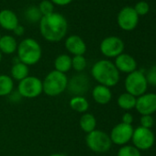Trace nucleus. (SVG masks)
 Masks as SVG:
<instances>
[{
  "mask_svg": "<svg viewBox=\"0 0 156 156\" xmlns=\"http://www.w3.org/2000/svg\"><path fill=\"white\" fill-rule=\"evenodd\" d=\"M39 24L41 34L47 41L58 42L67 34V20L60 13L53 12L49 16L42 17Z\"/></svg>",
  "mask_w": 156,
  "mask_h": 156,
  "instance_id": "obj_1",
  "label": "nucleus"
},
{
  "mask_svg": "<svg viewBox=\"0 0 156 156\" xmlns=\"http://www.w3.org/2000/svg\"><path fill=\"white\" fill-rule=\"evenodd\" d=\"M91 75L98 85L109 88L118 85L120 79L119 72L109 60H99L95 62L91 68Z\"/></svg>",
  "mask_w": 156,
  "mask_h": 156,
  "instance_id": "obj_2",
  "label": "nucleus"
},
{
  "mask_svg": "<svg viewBox=\"0 0 156 156\" xmlns=\"http://www.w3.org/2000/svg\"><path fill=\"white\" fill-rule=\"evenodd\" d=\"M18 59L28 66L38 63L42 55V50L40 43L32 39L26 38L20 42L17 49Z\"/></svg>",
  "mask_w": 156,
  "mask_h": 156,
  "instance_id": "obj_3",
  "label": "nucleus"
},
{
  "mask_svg": "<svg viewBox=\"0 0 156 156\" xmlns=\"http://www.w3.org/2000/svg\"><path fill=\"white\" fill-rule=\"evenodd\" d=\"M68 78L65 73L51 71L42 81L43 93L49 97H57L67 89Z\"/></svg>",
  "mask_w": 156,
  "mask_h": 156,
  "instance_id": "obj_4",
  "label": "nucleus"
},
{
  "mask_svg": "<svg viewBox=\"0 0 156 156\" xmlns=\"http://www.w3.org/2000/svg\"><path fill=\"white\" fill-rule=\"evenodd\" d=\"M148 83L145 73L141 70H136L129 73L124 81L126 92L139 98L146 93L148 89Z\"/></svg>",
  "mask_w": 156,
  "mask_h": 156,
  "instance_id": "obj_5",
  "label": "nucleus"
},
{
  "mask_svg": "<svg viewBox=\"0 0 156 156\" xmlns=\"http://www.w3.org/2000/svg\"><path fill=\"white\" fill-rule=\"evenodd\" d=\"M86 143L92 151L98 153L107 152L110 150L112 145L109 135L107 132L97 129L87 134Z\"/></svg>",
  "mask_w": 156,
  "mask_h": 156,
  "instance_id": "obj_6",
  "label": "nucleus"
},
{
  "mask_svg": "<svg viewBox=\"0 0 156 156\" xmlns=\"http://www.w3.org/2000/svg\"><path fill=\"white\" fill-rule=\"evenodd\" d=\"M18 92L24 98H36L43 93L42 81L40 78L29 75L25 79L19 82Z\"/></svg>",
  "mask_w": 156,
  "mask_h": 156,
  "instance_id": "obj_7",
  "label": "nucleus"
},
{
  "mask_svg": "<svg viewBox=\"0 0 156 156\" xmlns=\"http://www.w3.org/2000/svg\"><path fill=\"white\" fill-rule=\"evenodd\" d=\"M131 141L133 146L138 150L147 151L153 146L155 142V136L151 129H146L140 126L133 130Z\"/></svg>",
  "mask_w": 156,
  "mask_h": 156,
  "instance_id": "obj_8",
  "label": "nucleus"
},
{
  "mask_svg": "<svg viewBox=\"0 0 156 156\" xmlns=\"http://www.w3.org/2000/svg\"><path fill=\"white\" fill-rule=\"evenodd\" d=\"M125 45L123 41L117 36H109L105 38L99 46L101 53L107 58H116L123 53Z\"/></svg>",
  "mask_w": 156,
  "mask_h": 156,
  "instance_id": "obj_9",
  "label": "nucleus"
},
{
  "mask_svg": "<svg viewBox=\"0 0 156 156\" xmlns=\"http://www.w3.org/2000/svg\"><path fill=\"white\" fill-rule=\"evenodd\" d=\"M133 130L134 129L132 125H127L122 122L115 125L109 134L111 142L119 146L126 145L129 140H131Z\"/></svg>",
  "mask_w": 156,
  "mask_h": 156,
  "instance_id": "obj_10",
  "label": "nucleus"
},
{
  "mask_svg": "<svg viewBox=\"0 0 156 156\" xmlns=\"http://www.w3.org/2000/svg\"><path fill=\"white\" fill-rule=\"evenodd\" d=\"M118 25L125 31L133 30L139 23V16L131 7L123 8L118 14Z\"/></svg>",
  "mask_w": 156,
  "mask_h": 156,
  "instance_id": "obj_11",
  "label": "nucleus"
},
{
  "mask_svg": "<svg viewBox=\"0 0 156 156\" xmlns=\"http://www.w3.org/2000/svg\"><path fill=\"white\" fill-rule=\"evenodd\" d=\"M89 79L85 73H78L68 80L67 89L73 97H84L89 88Z\"/></svg>",
  "mask_w": 156,
  "mask_h": 156,
  "instance_id": "obj_12",
  "label": "nucleus"
},
{
  "mask_svg": "<svg viewBox=\"0 0 156 156\" xmlns=\"http://www.w3.org/2000/svg\"><path fill=\"white\" fill-rule=\"evenodd\" d=\"M136 110L141 115H151L156 112V94L145 93L142 96L137 98Z\"/></svg>",
  "mask_w": 156,
  "mask_h": 156,
  "instance_id": "obj_13",
  "label": "nucleus"
},
{
  "mask_svg": "<svg viewBox=\"0 0 156 156\" xmlns=\"http://www.w3.org/2000/svg\"><path fill=\"white\" fill-rule=\"evenodd\" d=\"M65 49L68 52L75 55H84L87 51V44L85 41L78 35H71L66 38L64 42Z\"/></svg>",
  "mask_w": 156,
  "mask_h": 156,
  "instance_id": "obj_14",
  "label": "nucleus"
},
{
  "mask_svg": "<svg viewBox=\"0 0 156 156\" xmlns=\"http://www.w3.org/2000/svg\"><path fill=\"white\" fill-rule=\"evenodd\" d=\"M114 64L119 73L121 72V73H128V74L136 71L137 66H138L137 62L134 59V57L124 52L115 58Z\"/></svg>",
  "mask_w": 156,
  "mask_h": 156,
  "instance_id": "obj_15",
  "label": "nucleus"
},
{
  "mask_svg": "<svg viewBox=\"0 0 156 156\" xmlns=\"http://www.w3.org/2000/svg\"><path fill=\"white\" fill-rule=\"evenodd\" d=\"M19 24V19L15 12L10 9H3L0 11V27L2 29L13 31Z\"/></svg>",
  "mask_w": 156,
  "mask_h": 156,
  "instance_id": "obj_16",
  "label": "nucleus"
},
{
  "mask_svg": "<svg viewBox=\"0 0 156 156\" xmlns=\"http://www.w3.org/2000/svg\"><path fill=\"white\" fill-rule=\"evenodd\" d=\"M92 98L98 105H107L112 98V92L109 87L98 85L92 90Z\"/></svg>",
  "mask_w": 156,
  "mask_h": 156,
  "instance_id": "obj_17",
  "label": "nucleus"
},
{
  "mask_svg": "<svg viewBox=\"0 0 156 156\" xmlns=\"http://www.w3.org/2000/svg\"><path fill=\"white\" fill-rule=\"evenodd\" d=\"M18 42L11 35H3L0 38V52L2 54H13L17 51Z\"/></svg>",
  "mask_w": 156,
  "mask_h": 156,
  "instance_id": "obj_18",
  "label": "nucleus"
},
{
  "mask_svg": "<svg viewBox=\"0 0 156 156\" xmlns=\"http://www.w3.org/2000/svg\"><path fill=\"white\" fill-rule=\"evenodd\" d=\"M10 73H11L12 79L17 80V81L20 82V81L25 79L26 77H28L30 75V68H29L28 65H26L23 62H20L19 59H18V61L15 62L14 64L12 65Z\"/></svg>",
  "mask_w": 156,
  "mask_h": 156,
  "instance_id": "obj_19",
  "label": "nucleus"
},
{
  "mask_svg": "<svg viewBox=\"0 0 156 156\" xmlns=\"http://www.w3.org/2000/svg\"><path fill=\"white\" fill-rule=\"evenodd\" d=\"M79 126L84 132L90 133L91 131L96 129L97 119L91 113H84L79 119Z\"/></svg>",
  "mask_w": 156,
  "mask_h": 156,
  "instance_id": "obj_20",
  "label": "nucleus"
},
{
  "mask_svg": "<svg viewBox=\"0 0 156 156\" xmlns=\"http://www.w3.org/2000/svg\"><path fill=\"white\" fill-rule=\"evenodd\" d=\"M54 70L66 73L72 69V57H70L68 54H60L58 55L54 60Z\"/></svg>",
  "mask_w": 156,
  "mask_h": 156,
  "instance_id": "obj_21",
  "label": "nucleus"
},
{
  "mask_svg": "<svg viewBox=\"0 0 156 156\" xmlns=\"http://www.w3.org/2000/svg\"><path fill=\"white\" fill-rule=\"evenodd\" d=\"M70 108L78 113H87L89 108V102L85 97H73L69 102Z\"/></svg>",
  "mask_w": 156,
  "mask_h": 156,
  "instance_id": "obj_22",
  "label": "nucleus"
},
{
  "mask_svg": "<svg viewBox=\"0 0 156 156\" xmlns=\"http://www.w3.org/2000/svg\"><path fill=\"white\" fill-rule=\"evenodd\" d=\"M14 89V80L8 74H0V97H9Z\"/></svg>",
  "mask_w": 156,
  "mask_h": 156,
  "instance_id": "obj_23",
  "label": "nucleus"
},
{
  "mask_svg": "<svg viewBox=\"0 0 156 156\" xmlns=\"http://www.w3.org/2000/svg\"><path fill=\"white\" fill-rule=\"evenodd\" d=\"M136 100L137 98H135L134 96L129 94V93H123L121 94L117 100L118 106L123 109V110H131L133 108H135L136 106Z\"/></svg>",
  "mask_w": 156,
  "mask_h": 156,
  "instance_id": "obj_24",
  "label": "nucleus"
},
{
  "mask_svg": "<svg viewBox=\"0 0 156 156\" xmlns=\"http://www.w3.org/2000/svg\"><path fill=\"white\" fill-rule=\"evenodd\" d=\"M42 15L41 14L39 9L37 7H30L25 11V19L28 22L30 23H40Z\"/></svg>",
  "mask_w": 156,
  "mask_h": 156,
  "instance_id": "obj_25",
  "label": "nucleus"
},
{
  "mask_svg": "<svg viewBox=\"0 0 156 156\" xmlns=\"http://www.w3.org/2000/svg\"><path fill=\"white\" fill-rule=\"evenodd\" d=\"M87 65V59L84 55H75L72 58V68L78 73L83 72Z\"/></svg>",
  "mask_w": 156,
  "mask_h": 156,
  "instance_id": "obj_26",
  "label": "nucleus"
},
{
  "mask_svg": "<svg viewBox=\"0 0 156 156\" xmlns=\"http://www.w3.org/2000/svg\"><path fill=\"white\" fill-rule=\"evenodd\" d=\"M117 156H141L140 151L133 145H123L118 151Z\"/></svg>",
  "mask_w": 156,
  "mask_h": 156,
  "instance_id": "obj_27",
  "label": "nucleus"
},
{
  "mask_svg": "<svg viewBox=\"0 0 156 156\" xmlns=\"http://www.w3.org/2000/svg\"><path fill=\"white\" fill-rule=\"evenodd\" d=\"M38 9L40 10L41 14L42 15V17L49 16L54 12V5L50 1V0H43V1H41L39 5Z\"/></svg>",
  "mask_w": 156,
  "mask_h": 156,
  "instance_id": "obj_28",
  "label": "nucleus"
},
{
  "mask_svg": "<svg viewBox=\"0 0 156 156\" xmlns=\"http://www.w3.org/2000/svg\"><path fill=\"white\" fill-rule=\"evenodd\" d=\"M133 9L135 10V12L138 14V16H144V15L148 14V12L150 11V6L145 1L138 2Z\"/></svg>",
  "mask_w": 156,
  "mask_h": 156,
  "instance_id": "obj_29",
  "label": "nucleus"
},
{
  "mask_svg": "<svg viewBox=\"0 0 156 156\" xmlns=\"http://www.w3.org/2000/svg\"><path fill=\"white\" fill-rule=\"evenodd\" d=\"M148 85L156 87V64L151 66L145 74Z\"/></svg>",
  "mask_w": 156,
  "mask_h": 156,
  "instance_id": "obj_30",
  "label": "nucleus"
},
{
  "mask_svg": "<svg viewBox=\"0 0 156 156\" xmlns=\"http://www.w3.org/2000/svg\"><path fill=\"white\" fill-rule=\"evenodd\" d=\"M140 127L146 128V129H151V127L154 124V119L151 115H143L140 117Z\"/></svg>",
  "mask_w": 156,
  "mask_h": 156,
  "instance_id": "obj_31",
  "label": "nucleus"
},
{
  "mask_svg": "<svg viewBox=\"0 0 156 156\" xmlns=\"http://www.w3.org/2000/svg\"><path fill=\"white\" fill-rule=\"evenodd\" d=\"M121 122L127 125H132L133 122V116L129 112H125L121 117Z\"/></svg>",
  "mask_w": 156,
  "mask_h": 156,
  "instance_id": "obj_32",
  "label": "nucleus"
},
{
  "mask_svg": "<svg viewBox=\"0 0 156 156\" xmlns=\"http://www.w3.org/2000/svg\"><path fill=\"white\" fill-rule=\"evenodd\" d=\"M50 1L53 5H57V6H60V7H63V6L69 5L73 1V0H50Z\"/></svg>",
  "mask_w": 156,
  "mask_h": 156,
  "instance_id": "obj_33",
  "label": "nucleus"
},
{
  "mask_svg": "<svg viewBox=\"0 0 156 156\" xmlns=\"http://www.w3.org/2000/svg\"><path fill=\"white\" fill-rule=\"evenodd\" d=\"M13 32H14V34L16 35V36H22L23 34H24V32H25V30H24V28L21 26V25H18L17 26V28L13 30Z\"/></svg>",
  "mask_w": 156,
  "mask_h": 156,
  "instance_id": "obj_34",
  "label": "nucleus"
},
{
  "mask_svg": "<svg viewBox=\"0 0 156 156\" xmlns=\"http://www.w3.org/2000/svg\"><path fill=\"white\" fill-rule=\"evenodd\" d=\"M49 156H65V155L62 153H52V154H50Z\"/></svg>",
  "mask_w": 156,
  "mask_h": 156,
  "instance_id": "obj_35",
  "label": "nucleus"
},
{
  "mask_svg": "<svg viewBox=\"0 0 156 156\" xmlns=\"http://www.w3.org/2000/svg\"><path fill=\"white\" fill-rule=\"evenodd\" d=\"M1 61H2V53L0 52V63H1Z\"/></svg>",
  "mask_w": 156,
  "mask_h": 156,
  "instance_id": "obj_36",
  "label": "nucleus"
},
{
  "mask_svg": "<svg viewBox=\"0 0 156 156\" xmlns=\"http://www.w3.org/2000/svg\"><path fill=\"white\" fill-rule=\"evenodd\" d=\"M30 1H34V0H30Z\"/></svg>",
  "mask_w": 156,
  "mask_h": 156,
  "instance_id": "obj_37",
  "label": "nucleus"
},
{
  "mask_svg": "<svg viewBox=\"0 0 156 156\" xmlns=\"http://www.w3.org/2000/svg\"><path fill=\"white\" fill-rule=\"evenodd\" d=\"M0 38H1V33H0Z\"/></svg>",
  "mask_w": 156,
  "mask_h": 156,
  "instance_id": "obj_38",
  "label": "nucleus"
}]
</instances>
